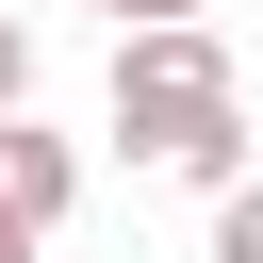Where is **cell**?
Segmentation results:
<instances>
[{"mask_svg": "<svg viewBox=\"0 0 263 263\" xmlns=\"http://www.w3.org/2000/svg\"><path fill=\"white\" fill-rule=\"evenodd\" d=\"M115 148L164 164V181H197V197L247 181V82H230V33H214V16L115 33Z\"/></svg>", "mask_w": 263, "mask_h": 263, "instance_id": "obj_1", "label": "cell"}, {"mask_svg": "<svg viewBox=\"0 0 263 263\" xmlns=\"http://www.w3.org/2000/svg\"><path fill=\"white\" fill-rule=\"evenodd\" d=\"M0 197H16L33 230H66V197H82V164H66V132H33V115H0Z\"/></svg>", "mask_w": 263, "mask_h": 263, "instance_id": "obj_2", "label": "cell"}, {"mask_svg": "<svg viewBox=\"0 0 263 263\" xmlns=\"http://www.w3.org/2000/svg\"><path fill=\"white\" fill-rule=\"evenodd\" d=\"M214 263H263V164H247V181L214 197Z\"/></svg>", "mask_w": 263, "mask_h": 263, "instance_id": "obj_3", "label": "cell"}, {"mask_svg": "<svg viewBox=\"0 0 263 263\" xmlns=\"http://www.w3.org/2000/svg\"><path fill=\"white\" fill-rule=\"evenodd\" d=\"M0 115H33V33L0 16Z\"/></svg>", "mask_w": 263, "mask_h": 263, "instance_id": "obj_4", "label": "cell"}, {"mask_svg": "<svg viewBox=\"0 0 263 263\" xmlns=\"http://www.w3.org/2000/svg\"><path fill=\"white\" fill-rule=\"evenodd\" d=\"M99 16H115V33H148V16H214V0H99Z\"/></svg>", "mask_w": 263, "mask_h": 263, "instance_id": "obj_5", "label": "cell"}, {"mask_svg": "<svg viewBox=\"0 0 263 263\" xmlns=\"http://www.w3.org/2000/svg\"><path fill=\"white\" fill-rule=\"evenodd\" d=\"M33 247H49V230H33V214H16V197H0V263H33Z\"/></svg>", "mask_w": 263, "mask_h": 263, "instance_id": "obj_6", "label": "cell"}]
</instances>
